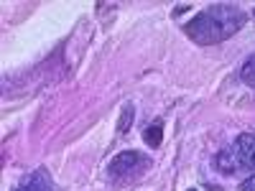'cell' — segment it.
<instances>
[{
  "label": "cell",
  "instance_id": "cell-1",
  "mask_svg": "<svg viewBox=\"0 0 255 191\" xmlns=\"http://www.w3.org/2000/svg\"><path fill=\"white\" fill-rule=\"evenodd\" d=\"M245 26V10L238 5H212L184 26L186 36L202 46L222 44Z\"/></svg>",
  "mask_w": 255,
  "mask_h": 191
},
{
  "label": "cell",
  "instance_id": "cell-2",
  "mask_svg": "<svg viewBox=\"0 0 255 191\" xmlns=\"http://www.w3.org/2000/svg\"><path fill=\"white\" fill-rule=\"evenodd\" d=\"M140 166H148V158H145V156H140V153H135V151L118 153V156L113 158V163H110V176H118V179L133 176V174H138Z\"/></svg>",
  "mask_w": 255,
  "mask_h": 191
},
{
  "label": "cell",
  "instance_id": "cell-3",
  "mask_svg": "<svg viewBox=\"0 0 255 191\" xmlns=\"http://www.w3.org/2000/svg\"><path fill=\"white\" fill-rule=\"evenodd\" d=\"M240 168H255V133H243L232 145Z\"/></svg>",
  "mask_w": 255,
  "mask_h": 191
},
{
  "label": "cell",
  "instance_id": "cell-4",
  "mask_svg": "<svg viewBox=\"0 0 255 191\" xmlns=\"http://www.w3.org/2000/svg\"><path fill=\"white\" fill-rule=\"evenodd\" d=\"M15 191H54V184H51V176L44 171V168H38V171L28 174Z\"/></svg>",
  "mask_w": 255,
  "mask_h": 191
},
{
  "label": "cell",
  "instance_id": "cell-5",
  "mask_svg": "<svg viewBox=\"0 0 255 191\" xmlns=\"http://www.w3.org/2000/svg\"><path fill=\"white\" fill-rule=\"evenodd\" d=\"M161 138H163V127H161V120H153V122L148 125L145 130H143V140H145L148 145H153V148H158Z\"/></svg>",
  "mask_w": 255,
  "mask_h": 191
},
{
  "label": "cell",
  "instance_id": "cell-6",
  "mask_svg": "<svg viewBox=\"0 0 255 191\" xmlns=\"http://www.w3.org/2000/svg\"><path fill=\"white\" fill-rule=\"evenodd\" d=\"M240 79L245 84H250V87H255V54L248 56V61L243 64V69H240Z\"/></svg>",
  "mask_w": 255,
  "mask_h": 191
},
{
  "label": "cell",
  "instance_id": "cell-7",
  "mask_svg": "<svg viewBox=\"0 0 255 191\" xmlns=\"http://www.w3.org/2000/svg\"><path fill=\"white\" fill-rule=\"evenodd\" d=\"M215 163H217L215 168H222L225 174H232V171H235V166H240V163H238V158H235V161H230V153H220Z\"/></svg>",
  "mask_w": 255,
  "mask_h": 191
},
{
  "label": "cell",
  "instance_id": "cell-8",
  "mask_svg": "<svg viewBox=\"0 0 255 191\" xmlns=\"http://www.w3.org/2000/svg\"><path fill=\"white\" fill-rule=\"evenodd\" d=\"M130 117H133V107H125V112H123V120H120V133H125L128 127H130Z\"/></svg>",
  "mask_w": 255,
  "mask_h": 191
},
{
  "label": "cell",
  "instance_id": "cell-9",
  "mask_svg": "<svg viewBox=\"0 0 255 191\" xmlns=\"http://www.w3.org/2000/svg\"><path fill=\"white\" fill-rule=\"evenodd\" d=\"M240 191H255V174H253L250 179H245V181H243Z\"/></svg>",
  "mask_w": 255,
  "mask_h": 191
},
{
  "label": "cell",
  "instance_id": "cell-10",
  "mask_svg": "<svg viewBox=\"0 0 255 191\" xmlns=\"http://www.w3.org/2000/svg\"><path fill=\"white\" fill-rule=\"evenodd\" d=\"M191 191H194V189H191Z\"/></svg>",
  "mask_w": 255,
  "mask_h": 191
}]
</instances>
